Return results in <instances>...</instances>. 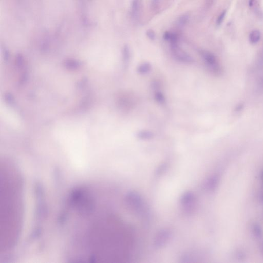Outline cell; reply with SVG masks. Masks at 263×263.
I'll list each match as a JSON object with an SVG mask.
<instances>
[{
	"label": "cell",
	"mask_w": 263,
	"mask_h": 263,
	"mask_svg": "<svg viewBox=\"0 0 263 263\" xmlns=\"http://www.w3.org/2000/svg\"><path fill=\"white\" fill-rule=\"evenodd\" d=\"M172 53L174 57L178 61L184 63H192L193 58L178 47L177 43L171 44Z\"/></svg>",
	"instance_id": "2"
},
{
	"label": "cell",
	"mask_w": 263,
	"mask_h": 263,
	"mask_svg": "<svg viewBox=\"0 0 263 263\" xmlns=\"http://www.w3.org/2000/svg\"><path fill=\"white\" fill-rule=\"evenodd\" d=\"M170 233L168 230H163L159 232V234L156 235L154 246L157 248H161L164 246L170 238Z\"/></svg>",
	"instance_id": "5"
},
{
	"label": "cell",
	"mask_w": 263,
	"mask_h": 263,
	"mask_svg": "<svg viewBox=\"0 0 263 263\" xmlns=\"http://www.w3.org/2000/svg\"><path fill=\"white\" fill-rule=\"evenodd\" d=\"M154 133L148 130H140L137 134V137L141 140H150L153 138Z\"/></svg>",
	"instance_id": "7"
},
{
	"label": "cell",
	"mask_w": 263,
	"mask_h": 263,
	"mask_svg": "<svg viewBox=\"0 0 263 263\" xmlns=\"http://www.w3.org/2000/svg\"><path fill=\"white\" fill-rule=\"evenodd\" d=\"M262 180H263V174H262Z\"/></svg>",
	"instance_id": "16"
},
{
	"label": "cell",
	"mask_w": 263,
	"mask_h": 263,
	"mask_svg": "<svg viewBox=\"0 0 263 263\" xmlns=\"http://www.w3.org/2000/svg\"><path fill=\"white\" fill-rule=\"evenodd\" d=\"M200 54L203 60L205 61L208 67L212 71H215L218 70V64L216 60V57L213 54L209 51L202 50L200 52Z\"/></svg>",
	"instance_id": "3"
},
{
	"label": "cell",
	"mask_w": 263,
	"mask_h": 263,
	"mask_svg": "<svg viewBox=\"0 0 263 263\" xmlns=\"http://www.w3.org/2000/svg\"><path fill=\"white\" fill-rule=\"evenodd\" d=\"M261 38V34L258 30H254L251 33L249 36V40L251 43L255 44L259 42Z\"/></svg>",
	"instance_id": "8"
},
{
	"label": "cell",
	"mask_w": 263,
	"mask_h": 263,
	"mask_svg": "<svg viewBox=\"0 0 263 263\" xmlns=\"http://www.w3.org/2000/svg\"><path fill=\"white\" fill-rule=\"evenodd\" d=\"M138 1L137 0H134L133 1V5H132V13H133V16L135 17L137 15V11H138Z\"/></svg>",
	"instance_id": "11"
},
{
	"label": "cell",
	"mask_w": 263,
	"mask_h": 263,
	"mask_svg": "<svg viewBox=\"0 0 263 263\" xmlns=\"http://www.w3.org/2000/svg\"><path fill=\"white\" fill-rule=\"evenodd\" d=\"M154 98L155 100L159 104H163L166 102V98L164 95L160 91H157L155 93Z\"/></svg>",
	"instance_id": "9"
},
{
	"label": "cell",
	"mask_w": 263,
	"mask_h": 263,
	"mask_svg": "<svg viewBox=\"0 0 263 263\" xmlns=\"http://www.w3.org/2000/svg\"><path fill=\"white\" fill-rule=\"evenodd\" d=\"M243 107H244V105L243 104H238L235 107V111L239 112L241 111L243 109Z\"/></svg>",
	"instance_id": "15"
},
{
	"label": "cell",
	"mask_w": 263,
	"mask_h": 263,
	"mask_svg": "<svg viewBox=\"0 0 263 263\" xmlns=\"http://www.w3.org/2000/svg\"><path fill=\"white\" fill-rule=\"evenodd\" d=\"M188 16L187 15H182V17L180 18L179 21H178V24L180 26H183L186 24L188 20Z\"/></svg>",
	"instance_id": "12"
},
{
	"label": "cell",
	"mask_w": 263,
	"mask_h": 263,
	"mask_svg": "<svg viewBox=\"0 0 263 263\" xmlns=\"http://www.w3.org/2000/svg\"><path fill=\"white\" fill-rule=\"evenodd\" d=\"M126 203L129 209L138 214L142 213L144 210L142 199L136 193L132 192L128 194L126 197Z\"/></svg>",
	"instance_id": "1"
},
{
	"label": "cell",
	"mask_w": 263,
	"mask_h": 263,
	"mask_svg": "<svg viewBox=\"0 0 263 263\" xmlns=\"http://www.w3.org/2000/svg\"><path fill=\"white\" fill-rule=\"evenodd\" d=\"M147 36H148V38L150 39L151 40H154L155 38V34L154 32L152 30H148L147 32Z\"/></svg>",
	"instance_id": "14"
},
{
	"label": "cell",
	"mask_w": 263,
	"mask_h": 263,
	"mask_svg": "<svg viewBox=\"0 0 263 263\" xmlns=\"http://www.w3.org/2000/svg\"><path fill=\"white\" fill-rule=\"evenodd\" d=\"M130 50H129L128 46L127 45H126L124 46L123 50V61L125 62V63H128L129 59H130Z\"/></svg>",
	"instance_id": "10"
},
{
	"label": "cell",
	"mask_w": 263,
	"mask_h": 263,
	"mask_svg": "<svg viewBox=\"0 0 263 263\" xmlns=\"http://www.w3.org/2000/svg\"><path fill=\"white\" fill-rule=\"evenodd\" d=\"M194 195L191 192L184 194L181 200V203L184 210L190 212L193 209L194 205Z\"/></svg>",
	"instance_id": "4"
},
{
	"label": "cell",
	"mask_w": 263,
	"mask_h": 263,
	"mask_svg": "<svg viewBox=\"0 0 263 263\" xmlns=\"http://www.w3.org/2000/svg\"><path fill=\"white\" fill-rule=\"evenodd\" d=\"M152 67L151 64L149 62H144L140 64L137 67V71L138 73L140 75H145L150 73L152 70Z\"/></svg>",
	"instance_id": "6"
},
{
	"label": "cell",
	"mask_w": 263,
	"mask_h": 263,
	"mask_svg": "<svg viewBox=\"0 0 263 263\" xmlns=\"http://www.w3.org/2000/svg\"><path fill=\"white\" fill-rule=\"evenodd\" d=\"M226 11H223L221 14H220V15L218 17V18H217V24L218 25H220L222 23V21H223V20L224 19V18H225V15H226Z\"/></svg>",
	"instance_id": "13"
}]
</instances>
